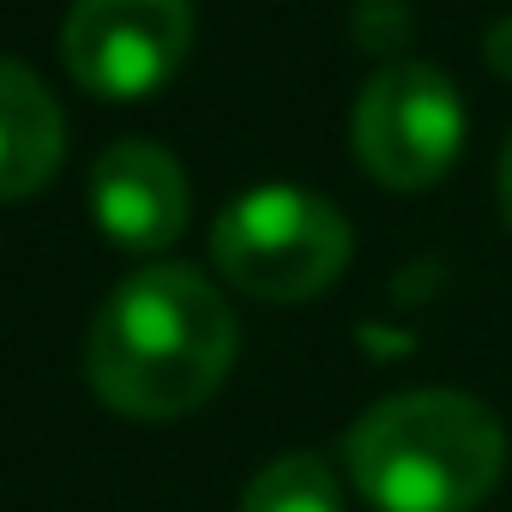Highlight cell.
<instances>
[{"label":"cell","instance_id":"6","mask_svg":"<svg viewBox=\"0 0 512 512\" xmlns=\"http://www.w3.org/2000/svg\"><path fill=\"white\" fill-rule=\"evenodd\" d=\"M193 193L175 151L151 139H121L91 169V217L109 247L121 253H163L187 229Z\"/></svg>","mask_w":512,"mask_h":512},{"label":"cell","instance_id":"3","mask_svg":"<svg viewBox=\"0 0 512 512\" xmlns=\"http://www.w3.org/2000/svg\"><path fill=\"white\" fill-rule=\"evenodd\" d=\"M350 247H356L350 217L326 193H308L290 181L229 199V211L211 229L217 278L253 302H278V308L332 290L350 266Z\"/></svg>","mask_w":512,"mask_h":512},{"label":"cell","instance_id":"10","mask_svg":"<svg viewBox=\"0 0 512 512\" xmlns=\"http://www.w3.org/2000/svg\"><path fill=\"white\" fill-rule=\"evenodd\" d=\"M494 193H500V217L512 223V133L500 145V175H494Z\"/></svg>","mask_w":512,"mask_h":512},{"label":"cell","instance_id":"8","mask_svg":"<svg viewBox=\"0 0 512 512\" xmlns=\"http://www.w3.org/2000/svg\"><path fill=\"white\" fill-rule=\"evenodd\" d=\"M241 512H344V488L326 458L314 452H284L266 470H253Z\"/></svg>","mask_w":512,"mask_h":512},{"label":"cell","instance_id":"1","mask_svg":"<svg viewBox=\"0 0 512 512\" xmlns=\"http://www.w3.org/2000/svg\"><path fill=\"white\" fill-rule=\"evenodd\" d=\"M235 350L241 332L223 290L199 266L157 260L103 296L85 332V380L127 422H175L229 380Z\"/></svg>","mask_w":512,"mask_h":512},{"label":"cell","instance_id":"9","mask_svg":"<svg viewBox=\"0 0 512 512\" xmlns=\"http://www.w3.org/2000/svg\"><path fill=\"white\" fill-rule=\"evenodd\" d=\"M482 55H488V67H494L500 79H512V19H494V25H488Z\"/></svg>","mask_w":512,"mask_h":512},{"label":"cell","instance_id":"7","mask_svg":"<svg viewBox=\"0 0 512 512\" xmlns=\"http://www.w3.org/2000/svg\"><path fill=\"white\" fill-rule=\"evenodd\" d=\"M61 157H67V121L55 91L25 61L0 55V205L43 193Z\"/></svg>","mask_w":512,"mask_h":512},{"label":"cell","instance_id":"4","mask_svg":"<svg viewBox=\"0 0 512 512\" xmlns=\"http://www.w3.org/2000/svg\"><path fill=\"white\" fill-rule=\"evenodd\" d=\"M350 151L392 193L434 187L464 151V97H458V85L428 61L380 67L356 91Z\"/></svg>","mask_w":512,"mask_h":512},{"label":"cell","instance_id":"2","mask_svg":"<svg viewBox=\"0 0 512 512\" xmlns=\"http://www.w3.org/2000/svg\"><path fill=\"white\" fill-rule=\"evenodd\" d=\"M350 482L374 512H476L506 476V428L470 392L380 398L344 434Z\"/></svg>","mask_w":512,"mask_h":512},{"label":"cell","instance_id":"5","mask_svg":"<svg viewBox=\"0 0 512 512\" xmlns=\"http://www.w3.org/2000/svg\"><path fill=\"white\" fill-rule=\"evenodd\" d=\"M193 49V0H73L61 19V67L103 103L163 91Z\"/></svg>","mask_w":512,"mask_h":512}]
</instances>
